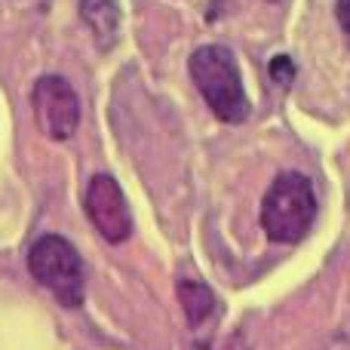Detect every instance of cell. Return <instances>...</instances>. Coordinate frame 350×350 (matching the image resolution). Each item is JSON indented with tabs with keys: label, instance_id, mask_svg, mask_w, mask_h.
I'll use <instances>...</instances> for the list:
<instances>
[{
	"label": "cell",
	"instance_id": "obj_1",
	"mask_svg": "<svg viewBox=\"0 0 350 350\" xmlns=\"http://www.w3.org/2000/svg\"><path fill=\"white\" fill-rule=\"evenodd\" d=\"M317 218V193L308 175L283 172L261 203V228L273 243H298Z\"/></svg>",
	"mask_w": 350,
	"mask_h": 350
},
{
	"label": "cell",
	"instance_id": "obj_2",
	"mask_svg": "<svg viewBox=\"0 0 350 350\" xmlns=\"http://www.w3.org/2000/svg\"><path fill=\"white\" fill-rule=\"evenodd\" d=\"M191 77L197 83L200 96L206 98L218 120L243 123L249 117V102L243 92L240 68L230 49L224 46H200L191 55Z\"/></svg>",
	"mask_w": 350,
	"mask_h": 350
},
{
	"label": "cell",
	"instance_id": "obj_3",
	"mask_svg": "<svg viewBox=\"0 0 350 350\" xmlns=\"http://www.w3.org/2000/svg\"><path fill=\"white\" fill-rule=\"evenodd\" d=\"M28 267L40 286H46L65 308L83 301V261L65 237H40L28 252Z\"/></svg>",
	"mask_w": 350,
	"mask_h": 350
},
{
	"label": "cell",
	"instance_id": "obj_4",
	"mask_svg": "<svg viewBox=\"0 0 350 350\" xmlns=\"http://www.w3.org/2000/svg\"><path fill=\"white\" fill-rule=\"evenodd\" d=\"M31 108H34V120L40 126V133L49 135V139L65 142L77 133L80 123L77 92L59 74H46V77L37 80L34 92H31Z\"/></svg>",
	"mask_w": 350,
	"mask_h": 350
},
{
	"label": "cell",
	"instance_id": "obj_5",
	"mask_svg": "<svg viewBox=\"0 0 350 350\" xmlns=\"http://www.w3.org/2000/svg\"><path fill=\"white\" fill-rule=\"evenodd\" d=\"M83 203H86V215H90L92 228L108 243H123L129 237L133 215H129V206H126L120 185L111 175H96L90 181Z\"/></svg>",
	"mask_w": 350,
	"mask_h": 350
},
{
	"label": "cell",
	"instance_id": "obj_6",
	"mask_svg": "<svg viewBox=\"0 0 350 350\" xmlns=\"http://www.w3.org/2000/svg\"><path fill=\"white\" fill-rule=\"evenodd\" d=\"M80 16L96 34L98 46L108 49L120 34V10L117 0H80Z\"/></svg>",
	"mask_w": 350,
	"mask_h": 350
},
{
	"label": "cell",
	"instance_id": "obj_7",
	"mask_svg": "<svg viewBox=\"0 0 350 350\" xmlns=\"http://www.w3.org/2000/svg\"><path fill=\"white\" fill-rule=\"evenodd\" d=\"M178 301H181V308H185V317L193 323V326L203 323L206 317L212 314V308H215L212 292L200 283H178Z\"/></svg>",
	"mask_w": 350,
	"mask_h": 350
},
{
	"label": "cell",
	"instance_id": "obj_8",
	"mask_svg": "<svg viewBox=\"0 0 350 350\" xmlns=\"http://www.w3.org/2000/svg\"><path fill=\"white\" fill-rule=\"evenodd\" d=\"M271 77H273V83H280V86H289L292 83V77H295V68H292L289 55H277V59L271 62Z\"/></svg>",
	"mask_w": 350,
	"mask_h": 350
},
{
	"label": "cell",
	"instance_id": "obj_9",
	"mask_svg": "<svg viewBox=\"0 0 350 350\" xmlns=\"http://www.w3.org/2000/svg\"><path fill=\"white\" fill-rule=\"evenodd\" d=\"M338 22L345 28V37L350 40V0H338Z\"/></svg>",
	"mask_w": 350,
	"mask_h": 350
}]
</instances>
